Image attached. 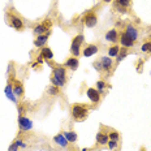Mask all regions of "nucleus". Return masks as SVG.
<instances>
[{
	"mask_svg": "<svg viewBox=\"0 0 151 151\" xmlns=\"http://www.w3.org/2000/svg\"><path fill=\"white\" fill-rule=\"evenodd\" d=\"M102 1H106V3H108V1H111V0H102Z\"/></svg>",
	"mask_w": 151,
	"mask_h": 151,
	"instance_id": "nucleus-34",
	"label": "nucleus"
},
{
	"mask_svg": "<svg viewBox=\"0 0 151 151\" xmlns=\"http://www.w3.org/2000/svg\"><path fill=\"white\" fill-rule=\"evenodd\" d=\"M11 25L14 27L16 30H22L24 29V22L16 16H12L11 17Z\"/></svg>",
	"mask_w": 151,
	"mask_h": 151,
	"instance_id": "nucleus-14",
	"label": "nucleus"
},
{
	"mask_svg": "<svg viewBox=\"0 0 151 151\" xmlns=\"http://www.w3.org/2000/svg\"><path fill=\"white\" fill-rule=\"evenodd\" d=\"M16 145H17L18 147H21V149H26V145H25L21 139H17V141H16Z\"/></svg>",
	"mask_w": 151,
	"mask_h": 151,
	"instance_id": "nucleus-30",
	"label": "nucleus"
},
{
	"mask_svg": "<svg viewBox=\"0 0 151 151\" xmlns=\"http://www.w3.org/2000/svg\"><path fill=\"white\" fill-rule=\"evenodd\" d=\"M125 33L128 34V37L130 38V39L133 40V42L138 39V30L133 26V25L128 24V25H127V27H125Z\"/></svg>",
	"mask_w": 151,
	"mask_h": 151,
	"instance_id": "nucleus-8",
	"label": "nucleus"
},
{
	"mask_svg": "<svg viewBox=\"0 0 151 151\" xmlns=\"http://www.w3.org/2000/svg\"><path fill=\"white\" fill-rule=\"evenodd\" d=\"M65 68H69L72 70H76L78 68V59L77 58H69L67 61H65Z\"/></svg>",
	"mask_w": 151,
	"mask_h": 151,
	"instance_id": "nucleus-15",
	"label": "nucleus"
},
{
	"mask_svg": "<svg viewBox=\"0 0 151 151\" xmlns=\"http://www.w3.org/2000/svg\"><path fill=\"white\" fill-rule=\"evenodd\" d=\"M82 24L87 27H94L96 24H98V18H96V16L94 13L87 12V13L83 14V17H82Z\"/></svg>",
	"mask_w": 151,
	"mask_h": 151,
	"instance_id": "nucleus-5",
	"label": "nucleus"
},
{
	"mask_svg": "<svg viewBox=\"0 0 151 151\" xmlns=\"http://www.w3.org/2000/svg\"><path fill=\"white\" fill-rule=\"evenodd\" d=\"M82 43H83V35L82 34L77 35L76 38H73V40H72L70 52H72V55H73L74 58H77V56L80 55V48H81V45H82Z\"/></svg>",
	"mask_w": 151,
	"mask_h": 151,
	"instance_id": "nucleus-3",
	"label": "nucleus"
},
{
	"mask_svg": "<svg viewBox=\"0 0 151 151\" xmlns=\"http://www.w3.org/2000/svg\"><path fill=\"white\" fill-rule=\"evenodd\" d=\"M127 55H128V51H127V48H122V50H120V52H119V55H117V59H116V63H120L122 59H125L127 58Z\"/></svg>",
	"mask_w": 151,
	"mask_h": 151,
	"instance_id": "nucleus-24",
	"label": "nucleus"
},
{
	"mask_svg": "<svg viewBox=\"0 0 151 151\" xmlns=\"http://www.w3.org/2000/svg\"><path fill=\"white\" fill-rule=\"evenodd\" d=\"M104 87H106V82H103V81H98V82H96V89H98L99 93L104 90Z\"/></svg>",
	"mask_w": 151,
	"mask_h": 151,
	"instance_id": "nucleus-26",
	"label": "nucleus"
},
{
	"mask_svg": "<svg viewBox=\"0 0 151 151\" xmlns=\"http://www.w3.org/2000/svg\"><path fill=\"white\" fill-rule=\"evenodd\" d=\"M89 115V108L85 104H73L72 106V116L76 121H83Z\"/></svg>",
	"mask_w": 151,
	"mask_h": 151,
	"instance_id": "nucleus-2",
	"label": "nucleus"
},
{
	"mask_svg": "<svg viewBox=\"0 0 151 151\" xmlns=\"http://www.w3.org/2000/svg\"><path fill=\"white\" fill-rule=\"evenodd\" d=\"M116 146H117V141H111V139L108 141V147H109L111 150H115Z\"/></svg>",
	"mask_w": 151,
	"mask_h": 151,
	"instance_id": "nucleus-28",
	"label": "nucleus"
},
{
	"mask_svg": "<svg viewBox=\"0 0 151 151\" xmlns=\"http://www.w3.org/2000/svg\"><path fill=\"white\" fill-rule=\"evenodd\" d=\"M51 21H43V22H40L39 25H37L35 27H34L33 33L35 34V35H43V34H47L50 31V29H51Z\"/></svg>",
	"mask_w": 151,
	"mask_h": 151,
	"instance_id": "nucleus-4",
	"label": "nucleus"
},
{
	"mask_svg": "<svg viewBox=\"0 0 151 151\" xmlns=\"http://www.w3.org/2000/svg\"><path fill=\"white\" fill-rule=\"evenodd\" d=\"M98 52V47H96L95 45H89L85 47L83 50V56H86V58H90V56L95 55V53Z\"/></svg>",
	"mask_w": 151,
	"mask_h": 151,
	"instance_id": "nucleus-11",
	"label": "nucleus"
},
{
	"mask_svg": "<svg viewBox=\"0 0 151 151\" xmlns=\"http://www.w3.org/2000/svg\"><path fill=\"white\" fill-rule=\"evenodd\" d=\"M119 137H120V134H119L117 132H111V133L108 134V138L111 141H119Z\"/></svg>",
	"mask_w": 151,
	"mask_h": 151,
	"instance_id": "nucleus-25",
	"label": "nucleus"
},
{
	"mask_svg": "<svg viewBox=\"0 0 151 151\" xmlns=\"http://www.w3.org/2000/svg\"><path fill=\"white\" fill-rule=\"evenodd\" d=\"M146 50H147V45H146V43H143V46H142V51L146 52Z\"/></svg>",
	"mask_w": 151,
	"mask_h": 151,
	"instance_id": "nucleus-33",
	"label": "nucleus"
},
{
	"mask_svg": "<svg viewBox=\"0 0 151 151\" xmlns=\"http://www.w3.org/2000/svg\"><path fill=\"white\" fill-rule=\"evenodd\" d=\"M74 151H76V150H74Z\"/></svg>",
	"mask_w": 151,
	"mask_h": 151,
	"instance_id": "nucleus-35",
	"label": "nucleus"
},
{
	"mask_svg": "<svg viewBox=\"0 0 151 151\" xmlns=\"http://www.w3.org/2000/svg\"><path fill=\"white\" fill-rule=\"evenodd\" d=\"M100 64H102L103 70H111L112 68V59L111 58H107V56H103L100 59Z\"/></svg>",
	"mask_w": 151,
	"mask_h": 151,
	"instance_id": "nucleus-13",
	"label": "nucleus"
},
{
	"mask_svg": "<svg viewBox=\"0 0 151 151\" xmlns=\"http://www.w3.org/2000/svg\"><path fill=\"white\" fill-rule=\"evenodd\" d=\"M147 45V50H146V52H150L151 53V43H146Z\"/></svg>",
	"mask_w": 151,
	"mask_h": 151,
	"instance_id": "nucleus-32",
	"label": "nucleus"
},
{
	"mask_svg": "<svg viewBox=\"0 0 151 151\" xmlns=\"http://www.w3.org/2000/svg\"><path fill=\"white\" fill-rule=\"evenodd\" d=\"M40 58L46 59V60H51L53 58V53L51 51V48H48V47H43L42 51H40Z\"/></svg>",
	"mask_w": 151,
	"mask_h": 151,
	"instance_id": "nucleus-18",
	"label": "nucleus"
},
{
	"mask_svg": "<svg viewBox=\"0 0 151 151\" xmlns=\"http://www.w3.org/2000/svg\"><path fill=\"white\" fill-rule=\"evenodd\" d=\"M53 142L55 143H58L59 146H61V147H67L68 146V139L65 138V136L63 133H60V134H58L55 138H53Z\"/></svg>",
	"mask_w": 151,
	"mask_h": 151,
	"instance_id": "nucleus-12",
	"label": "nucleus"
},
{
	"mask_svg": "<svg viewBox=\"0 0 151 151\" xmlns=\"http://www.w3.org/2000/svg\"><path fill=\"white\" fill-rule=\"evenodd\" d=\"M119 9H128L132 5V0H116Z\"/></svg>",
	"mask_w": 151,
	"mask_h": 151,
	"instance_id": "nucleus-22",
	"label": "nucleus"
},
{
	"mask_svg": "<svg viewBox=\"0 0 151 151\" xmlns=\"http://www.w3.org/2000/svg\"><path fill=\"white\" fill-rule=\"evenodd\" d=\"M119 52H120V47H119L117 45H116V46H112L111 48L108 50V55H109V58H115V56H117V55H119Z\"/></svg>",
	"mask_w": 151,
	"mask_h": 151,
	"instance_id": "nucleus-23",
	"label": "nucleus"
},
{
	"mask_svg": "<svg viewBox=\"0 0 151 151\" xmlns=\"http://www.w3.org/2000/svg\"><path fill=\"white\" fill-rule=\"evenodd\" d=\"M50 34H51V31H48L47 34H43V35H38L35 42H34L35 47H45V45L47 43V40H48V38H50Z\"/></svg>",
	"mask_w": 151,
	"mask_h": 151,
	"instance_id": "nucleus-10",
	"label": "nucleus"
},
{
	"mask_svg": "<svg viewBox=\"0 0 151 151\" xmlns=\"http://www.w3.org/2000/svg\"><path fill=\"white\" fill-rule=\"evenodd\" d=\"M120 43L122 45V47H125V48H130V47H133V40L130 39V38L128 37V34L125 33V31H122L120 34Z\"/></svg>",
	"mask_w": 151,
	"mask_h": 151,
	"instance_id": "nucleus-7",
	"label": "nucleus"
},
{
	"mask_svg": "<svg viewBox=\"0 0 151 151\" xmlns=\"http://www.w3.org/2000/svg\"><path fill=\"white\" fill-rule=\"evenodd\" d=\"M63 134H64L65 138L68 139V142L73 143V142L77 141V133H74V132H64Z\"/></svg>",
	"mask_w": 151,
	"mask_h": 151,
	"instance_id": "nucleus-21",
	"label": "nucleus"
},
{
	"mask_svg": "<svg viewBox=\"0 0 151 151\" xmlns=\"http://www.w3.org/2000/svg\"><path fill=\"white\" fill-rule=\"evenodd\" d=\"M51 82L53 86L58 87H63L67 82V70L63 67H56L52 70V76H51Z\"/></svg>",
	"mask_w": 151,
	"mask_h": 151,
	"instance_id": "nucleus-1",
	"label": "nucleus"
},
{
	"mask_svg": "<svg viewBox=\"0 0 151 151\" xmlns=\"http://www.w3.org/2000/svg\"><path fill=\"white\" fill-rule=\"evenodd\" d=\"M13 91H14V94L17 96H22L24 95V87H22V85H21L20 82H14L13 83Z\"/></svg>",
	"mask_w": 151,
	"mask_h": 151,
	"instance_id": "nucleus-20",
	"label": "nucleus"
},
{
	"mask_svg": "<svg viewBox=\"0 0 151 151\" xmlns=\"http://www.w3.org/2000/svg\"><path fill=\"white\" fill-rule=\"evenodd\" d=\"M48 93L51 94V95H58L59 94V90H58V86H51L48 90Z\"/></svg>",
	"mask_w": 151,
	"mask_h": 151,
	"instance_id": "nucleus-27",
	"label": "nucleus"
},
{
	"mask_svg": "<svg viewBox=\"0 0 151 151\" xmlns=\"http://www.w3.org/2000/svg\"><path fill=\"white\" fill-rule=\"evenodd\" d=\"M87 96H89V99L91 102L94 103H98L100 100V93L96 89H94V87H90V89H87Z\"/></svg>",
	"mask_w": 151,
	"mask_h": 151,
	"instance_id": "nucleus-9",
	"label": "nucleus"
},
{
	"mask_svg": "<svg viewBox=\"0 0 151 151\" xmlns=\"http://www.w3.org/2000/svg\"><path fill=\"white\" fill-rule=\"evenodd\" d=\"M18 127H20L21 132H29L33 129V121L30 119L25 117V116H20V119H18Z\"/></svg>",
	"mask_w": 151,
	"mask_h": 151,
	"instance_id": "nucleus-6",
	"label": "nucleus"
},
{
	"mask_svg": "<svg viewBox=\"0 0 151 151\" xmlns=\"http://www.w3.org/2000/svg\"><path fill=\"white\" fill-rule=\"evenodd\" d=\"M94 68H95L96 70H103L102 64H100V60H99V61H95V63H94Z\"/></svg>",
	"mask_w": 151,
	"mask_h": 151,
	"instance_id": "nucleus-29",
	"label": "nucleus"
},
{
	"mask_svg": "<svg viewBox=\"0 0 151 151\" xmlns=\"http://www.w3.org/2000/svg\"><path fill=\"white\" fill-rule=\"evenodd\" d=\"M109 138L107 136L106 133H103V132H99L98 134H96V143L98 145H102V146H104V145L108 143Z\"/></svg>",
	"mask_w": 151,
	"mask_h": 151,
	"instance_id": "nucleus-16",
	"label": "nucleus"
},
{
	"mask_svg": "<svg viewBox=\"0 0 151 151\" xmlns=\"http://www.w3.org/2000/svg\"><path fill=\"white\" fill-rule=\"evenodd\" d=\"M5 94H7V96L11 100H13L14 103H17V99H16V96H14V91H13V86H12V83L7 85V87H5Z\"/></svg>",
	"mask_w": 151,
	"mask_h": 151,
	"instance_id": "nucleus-19",
	"label": "nucleus"
},
{
	"mask_svg": "<svg viewBox=\"0 0 151 151\" xmlns=\"http://www.w3.org/2000/svg\"><path fill=\"white\" fill-rule=\"evenodd\" d=\"M117 38H119V34H117V30H115V29L109 30L108 33L106 34V40H108V42L116 43L117 42Z\"/></svg>",
	"mask_w": 151,
	"mask_h": 151,
	"instance_id": "nucleus-17",
	"label": "nucleus"
},
{
	"mask_svg": "<svg viewBox=\"0 0 151 151\" xmlns=\"http://www.w3.org/2000/svg\"><path fill=\"white\" fill-rule=\"evenodd\" d=\"M17 147H18V146L16 145V142H14V143H12L11 146H9V151H17V150H18Z\"/></svg>",
	"mask_w": 151,
	"mask_h": 151,
	"instance_id": "nucleus-31",
	"label": "nucleus"
}]
</instances>
